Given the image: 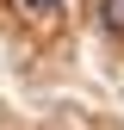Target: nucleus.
<instances>
[{
    "instance_id": "nucleus-1",
    "label": "nucleus",
    "mask_w": 124,
    "mask_h": 130,
    "mask_svg": "<svg viewBox=\"0 0 124 130\" xmlns=\"http://www.w3.org/2000/svg\"><path fill=\"white\" fill-rule=\"evenodd\" d=\"M105 25H118V31H124V0H105Z\"/></svg>"
},
{
    "instance_id": "nucleus-2",
    "label": "nucleus",
    "mask_w": 124,
    "mask_h": 130,
    "mask_svg": "<svg viewBox=\"0 0 124 130\" xmlns=\"http://www.w3.org/2000/svg\"><path fill=\"white\" fill-rule=\"evenodd\" d=\"M25 6H56V0H25Z\"/></svg>"
}]
</instances>
